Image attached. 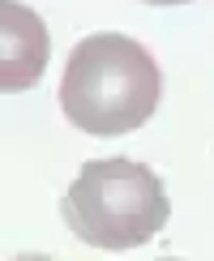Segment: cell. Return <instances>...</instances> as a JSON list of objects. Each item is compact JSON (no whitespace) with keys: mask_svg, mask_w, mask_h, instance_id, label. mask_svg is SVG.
I'll return each mask as SVG.
<instances>
[{"mask_svg":"<svg viewBox=\"0 0 214 261\" xmlns=\"http://www.w3.org/2000/svg\"><path fill=\"white\" fill-rule=\"evenodd\" d=\"M146 5H184V0H146Z\"/></svg>","mask_w":214,"mask_h":261,"instance_id":"obj_4","label":"cell"},{"mask_svg":"<svg viewBox=\"0 0 214 261\" xmlns=\"http://www.w3.org/2000/svg\"><path fill=\"white\" fill-rule=\"evenodd\" d=\"M163 77L154 56L137 39L99 30L73 47L60 77V112L69 124L94 137H116L142 128L158 107Z\"/></svg>","mask_w":214,"mask_h":261,"instance_id":"obj_1","label":"cell"},{"mask_svg":"<svg viewBox=\"0 0 214 261\" xmlns=\"http://www.w3.org/2000/svg\"><path fill=\"white\" fill-rule=\"evenodd\" d=\"M60 214L82 244L103 253L142 248L163 231L171 205L163 180L137 159H90L60 197Z\"/></svg>","mask_w":214,"mask_h":261,"instance_id":"obj_2","label":"cell"},{"mask_svg":"<svg viewBox=\"0 0 214 261\" xmlns=\"http://www.w3.org/2000/svg\"><path fill=\"white\" fill-rule=\"evenodd\" d=\"M51 56L47 26L17 0H0V90H30Z\"/></svg>","mask_w":214,"mask_h":261,"instance_id":"obj_3","label":"cell"}]
</instances>
